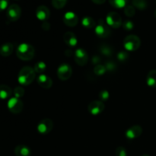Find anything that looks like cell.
<instances>
[{"label":"cell","instance_id":"7c38bea8","mask_svg":"<svg viewBox=\"0 0 156 156\" xmlns=\"http://www.w3.org/2000/svg\"><path fill=\"white\" fill-rule=\"evenodd\" d=\"M142 133H143V128L139 125H134L126 131L125 135L128 140H133L140 137Z\"/></svg>","mask_w":156,"mask_h":156},{"label":"cell","instance_id":"7402d4cb","mask_svg":"<svg viewBox=\"0 0 156 156\" xmlns=\"http://www.w3.org/2000/svg\"><path fill=\"white\" fill-rule=\"evenodd\" d=\"M128 0H109V3L116 9H123L127 5Z\"/></svg>","mask_w":156,"mask_h":156},{"label":"cell","instance_id":"e575fe53","mask_svg":"<svg viewBox=\"0 0 156 156\" xmlns=\"http://www.w3.org/2000/svg\"><path fill=\"white\" fill-rule=\"evenodd\" d=\"M9 0H0V12L8 9Z\"/></svg>","mask_w":156,"mask_h":156},{"label":"cell","instance_id":"9a60e30c","mask_svg":"<svg viewBox=\"0 0 156 156\" xmlns=\"http://www.w3.org/2000/svg\"><path fill=\"white\" fill-rule=\"evenodd\" d=\"M37 82L41 88H45V89L50 88L53 85V81H52L51 78L44 74L40 75L37 79Z\"/></svg>","mask_w":156,"mask_h":156},{"label":"cell","instance_id":"f1b7e54d","mask_svg":"<svg viewBox=\"0 0 156 156\" xmlns=\"http://www.w3.org/2000/svg\"><path fill=\"white\" fill-rule=\"evenodd\" d=\"M24 89L21 86H18L14 89V95L17 98H21L24 96Z\"/></svg>","mask_w":156,"mask_h":156},{"label":"cell","instance_id":"d6986e66","mask_svg":"<svg viewBox=\"0 0 156 156\" xmlns=\"http://www.w3.org/2000/svg\"><path fill=\"white\" fill-rule=\"evenodd\" d=\"M146 84L151 88H156V70L149 71L146 76Z\"/></svg>","mask_w":156,"mask_h":156},{"label":"cell","instance_id":"74e56055","mask_svg":"<svg viewBox=\"0 0 156 156\" xmlns=\"http://www.w3.org/2000/svg\"><path fill=\"white\" fill-rule=\"evenodd\" d=\"M93 63L94 64H97L99 62H100V58L98 57V56H94V57H93Z\"/></svg>","mask_w":156,"mask_h":156},{"label":"cell","instance_id":"52a82bcc","mask_svg":"<svg viewBox=\"0 0 156 156\" xmlns=\"http://www.w3.org/2000/svg\"><path fill=\"white\" fill-rule=\"evenodd\" d=\"M72 74H73V69L69 64L62 63L58 67L57 76L60 80H68L69 79H70Z\"/></svg>","mask_w":156,"mask_h":156},{"label":"cell","instance_id":"5bb4252c","mask_svg":"<svg viewBox=\"0 0 156 156\" xmlns=\"http://www.w3.org/2000/svg\"><path fill=\"white\" fill-rule=\"evenodd\" d=\"M50 15V12L45 5H40L36 9V17L37 19L42 21H47Z\"/></svg>","mask_w":156,"mask_h":156},{"label":"cell","instance_id":"8992f818","mask_svg":"<svg viewBox=\"0 0 156 156\" xmlns=\"http://www.w3.org/2000/svg\"><path fill=\"white\" fill-rule=\"evenodd\" d=\"M21 15V9L17 4H12L8 7L6 11V16L10 21H16Z\"/></svg>","mask_w":156,"mask_h":156},{"label":"cell","instance_id":"3957f363","mask_svg":"<svg viewBox=\"0 0 156 156\" xmlns=\"http://www.w3.org/2000/svg\"><path fill=\"white\" fill-rule=\"evenodd\" d=\"M140 44H141V41L136 35H129L123 40V47L127 51H136L140 48Z\"/></svg>","mask_w":156,"mask_h":156},{"label":"cell","instance_id":"4316f807","mask_svg":"<svg viewBox=\"0 0 156 156\" xmlns=\"http://www.w3.org/2000/svg\"><path fill=\"white\" fill-rule=\"evenodd\" d=\"M124 13L127 17H133L136 14V9L133 5H126L124 8Z\"/></svg>","mask_w":156,"mask_h":156},{"label":"cell","instance_id":"1f68e13d","mask_svg":"<svg viewBox=\"0 0 156 156\" xmlns=\"http://www.w3.org/2000/svg\"><path fill=\"white\" fill-rule=\"evenodd\" d=\"M117 59L118 60L121 61V62H124V61L127 60L128 58H129V55H128V53L125 51H121V52H119L117 53Z\"/></svg>","mask_w":156,"mask_h":156},{"label":"cell","instance_id":"277c9868","mask_svg":"<svg viewBox=\"0 0 156 156\" xmlns=\"http://www.w3.org/2000/svg\"><path fill=\"white\" fill-rule=\"evenodd\" d=\"M94 31H95L96 35L100 38L108 37L111 34L109 26L102 19L99 20L98 24L95 26V30H94Z\"/></svg>","mask_w":156,"mask_h":156},{"label":"cell","instance_id":"d4e9b609","mask_svg":"<svg viewBox=\"0 0 156 156\" xmlns=\"http://www.w3.org/2000/svg\"><path fill=\"white\" fill-rule=\"evenodd\" d=\"M100 52L103 55L107 56H111L113 53V50L111 47H109L108 45H106V44H104V45H101L100 47Z\"/></svg>","mask_w":156,"mask_h":156},{"label":"cell","instance_id":"2e32d148","mask_svg":"<svg viewBox=\"0 0 156 156\" xmlns=\"http://www.w3.org/2000/svg\"><path fill=\"white\" fill-rule=\"evenodd\" d=\"M63 40L64 42L70 47H76L78 44V39L76 34L71 31H68L64 34Z\"/></svg>","mask_w":156,"mask_h":156},{"label":"cell","instance_id":"4fadbf2b","mask_svg":"<svg viewBox=\"0 0 156 156\" xmlns=\"http://www.w3.org/2000/svg\"><path fill=\"white\" fill-rule=\"evenodd\" d=\"M78 21H79V18L74 12H68L64 15L63 22L68 27H75L77 25Z\"/></svg>","mask_w":156,"mask_h":156},{"label":"cell","instance_id":"e0dca14e","mask_svg":"<svg viewBox=\"0 0 156 156\" xmlns=\"http://www.w3.org/2000/svg\"><path fill=\"white\" fill-rule=\"evenodd\" d=\"M15 154L16 156H30L31 151L25 145H19L15 147Z\"/></svg>","mask_w":156,"mask_h":156},{"label":"cell","instance_id":"44dd1931","mask_svg":"<svg viewBox=\"0 0 156 156\" xmlns=\"http://www.w3.org/2000/svg\"><path fill=\"white\" fill-rule=\"evenodd\" d=\"M82 24L84 27L88 29L93 28V27H95L96 26V23L94 21V20L92 18H91V17L88 16L82 18Z\"/></svg>","mask_w":156,"mask_h":156},{"label":"cell","instance_id":"4dcf8cb0","mask_svg":"<svg viewBox=\"0 0 156 156\" xmlns=\"http://www.w3.org/2000/svg\"><path fill=\"white\" fill-rule=\"evenodd\" d=\"M123 27L126 30H132L134 27V23L130 20H126L123 23Z\"/></svg>","mask_w":156,"mask_h":156},{"label":"cell","instance_id":"7a4b0ae2","mask_svg":"<svg viewBox=\"0 0 156 156\" xmlns=\"http://www.w3.org/2000/svg\"><path fill=\"white\" fill-rule=\"evenodd\" d=\"M35 50L34 47L28 44H21L16 50V55L20 59L24 61L30 60L34 56Z\"/></svg>","mask_w":156,"mask_h":156},{"label":"cell","instance_id":"5b68a950","mask_svg":"<svg viewBox=\"0 0 156 156\" xmlns=\"http://www.w3.org/2000/svg\"><path fill=\"white\" fill-rule=\"evenodd\" d=\"M106 23L108 26L113 28H119L123 24L121 16L115 12H111L108 14L106 18Z\"/></svg>","mask_w":156,"mask_h":156},{"label":"cell","instance_id":"ac0fdd59","mask_svg":"<svg viewBox=\"0 0 156 156\" xmlns=\"http://www.w3.org/2000/svg\"><path fill=\"white\" fill-rule=\"evenodd\" d=\"M14 50V46L12 43H6L0 47V54L1 56L7 57L12 53Z\"/></svg>","mask_w":156,"mask_h":156},{"label":"cell","instance_id":"f35d334b","mask_svg":"<svg viewBox=\"0 0 156 156\" xmlns=\"http://www.w3.org/2000/svg\"><path fill=\"white\" fill-rule=\"evenodd\" d=\"M142 156H150V155H147V154H145V155H143Z\"/></svg>","mask_w":156,"mask_h":156},{"label":"cell","instance_id":"ba28073f","mask_svg":"<svg viewBox=\"0 0 156 156\" xmlns=\"http://www.w3.org/2000/svg\"><path fill=\"white\" fill-rule=\"evenodd\" d=\"M7 106L9 111L12 114H18L22 111L24 105H23V102L19 98L14 97L9 99V101H8Z\"/></svg>","mask_w":156,"mask_h":156},{"label":"cell","instance_id":"ffe728a7","mask_svg":"<svg viewBox=\"0 0 156 156\" xmlns=\"http://www.w3.org/2000/svg\"><path fill=\"white\" fill-rule=\"evenodd\" d=\"M12 90L6 85H0V99H7L12 95Z\"/></svg>","mask_w":156,"mask_h":156},{"label":"cell","instance_id":"484cf974","mask_svg":"<svg viewBox=\"0 0 156 156\" xmlns=\"http://www.w3.org/2000/svg\"><path fill=\"white\" fill-rule=\"evenodd\" d=\"M68 0H52V5L56 9H61L66 5Z\"/></svg>","mask_w":156,"mask_h":156},{"label":"cell","instance_id":"6da1fadb","mask_svg":"<svg viewBox=\"0 0 156 156\" xmlns=\"http://www.w3.org/2000/svg\"><path fill=\"white\" fill-rule=\"evenodd\" d=\"M36 76L34 69L30 66H24L20 70L18 76V81L21 85L27 86L34 82Z\"/></svg>","mask_w":156,"mask_h":156},{"label":"cell","instance_id":"8d00e7d4","mask_svg":"<svg viewBox=\"0 0 156 156\" xmlns=\"http://www.w3.org/2000/svg\"><path fill=\"white\" fill-rule=\"evenodd\" d=\"M91 1H92L94 3H95V4L101 5V4H104V3L106 2V0H91Z\"/></svg>","mask_w":156,"mask_h":156},{"label":"cell","instance_id":"ab89813d","mask_svg":"<svg viewBox=\"0 0 156 156\" xmlns=\"http://www.w3.org/2000/svg\"><path fill=\"white\" fill-rule=\"evenodd\" d=\"M154 15H155V17L156 18V10L155 11V13H154Z\"/></svg>","mask_w":156,"mask_h":156},{"label":"cell","instance_id":"9c48e42d","mask_svg":"<svg viewBox=\"0 0 156 156\" xmlns=\"http://www.w3.org/2000/svg\"><path fill=\"white\" fill-rule=\"evenodd\" d=\"M53 128V122L52 121V120L46 118L40 121L37 129V131L39 133L42 134V135H47V134L50 133L51 132Z\"/></svg>","mask_w":156,"mask_h":156},{"label":"cell","instance_id":"f546056e","mask_svg":"<svg viewBox=\"0 0 156 156\" xmlns=\"http://www.w3.org/2000/svg\"><path fill=\"white\" fill-rule=\"evenodd\" d=\"M99 98H100L101 101H106L109 99L110 98V94L107 90H102L99 93Z\"/></svg>","mask_w":156,"mask_h":156},{"label":"cell","instance_id":"836d02e7","mask_svg":"<svg viewBox=\"0 0 156 156\" xmlns=\"http://www.w3.org/2000/svg\"><path fill=\"white\" fill-rule=\"evenodd\" d=\"M116 156H127V152L125 148L122 147V146H119L117 148L115 152Z\"/></svg>","mask_w":156,"mask_h":156},{"label":"cell","instance_id":"cb8c5ba5","mask_svg":"<svg viewBox=\"0 0 156 156\" xmlns=\"http://www.w3.org/2000/svg\"><path fill=\"white\" fill-rule=\"evenodd\" d=\"M46 69H47V65H46L45 62H43V61H39L34 65V69L35 73L41 75L45 72Z\"/></svg>","mask_w":156,"mask_h":156},{"label":"cell","instance_id":"8fae6325","mask_svg":"<svg viewBox=\"0 0 156 156\" xmlns=\"http://www.w3.org/2000/svg\"><path fill=\"white\" fill-rule=\"evenodd\" d=\"M105 105L101 101H94L88 105V110L91 114L94 116H97L101 114L105 110Z\"/></svg>","mask_w":156,"mask_h":156},{"label":"cell","instance_id":"83f0119b","mask_svg":"<svg viewBox=\"0 0 156 156\" xmlns=\"http://www.w3.org/2000/svg\"><path fill=\"white\" fill-rule=\"evenodd\" d=\"M94 72L98 76H102L107 72L106 67L102 65H96V66L94 69Z\"/></svg>","mask_w":156,"mask_h":156},{"label":"cell","instance_id":"d590c367","mask_svg":"<svg viewBox=\"0 0 156 156\" xmlns=\"http://www.w3.org/2000/svg\"><path fill=\"white\" fill-rule=\"evenodd\" d=\"M42 28L44 29V30H49L50 28V23L47 22V21H44L42 24Z\"/></svg>","mask_w":156,"mask_h":156},{"label":"cell","instance_id":"603a6c76","mask_svg":"<svg viewBox=\"0 0 156 156\" xmlns=\"http://www.w3.org/2000/svg\"><path fill=\"white\" fill-rule=\"evenodd\" d=\"M133 5L139 10H145L148 7L146 0H133Z\"/></svg>","mask_w":156,"mask_h":156},{"label":"cell","instance_id":"30bf717a","mask_svg":"<svg viewBox=\"0 0 156 156\" xmlns=\"http://www.w3.org/2000/svg\"><path fill=\"white\" fill-rule=\"evenodd\" d=\"M74 59L75 62L78 65L83 66L88 62V55L85 50L82 48H79L75 51L74 53Z\"/></svg>","mask_w":156,"mask_h":156},{"label":"cell","instance_id":"d6a6232c","mask_svg":"<svg viewBox=\"0 0 156 156\" xmlns=\"http://www.w3.org/2000/svg\"><path fill=\"white\" fill-rule=\"evenodd\" d=\"M105 66L106 67V69L107 71H110V72H114V70L116 69L117 68V65L116 63H114V62L112 61H108L105 63Z\"/></svg>","mask_w":156,"mask_h":156}]
</instances>
